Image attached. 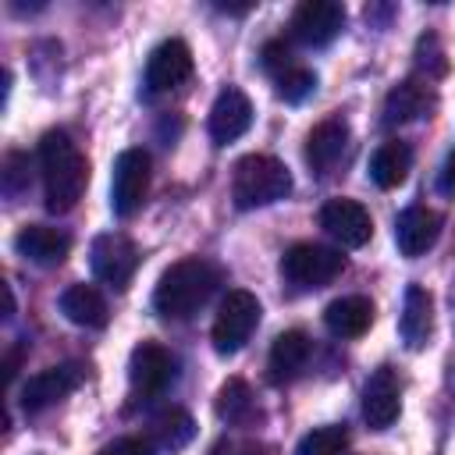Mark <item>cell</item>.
<instances>
[{
	"label": "cell",
	"mask_w": 455,
	"mask_h": 455,
	"mask_svg": "<svg viewBox=\"0 0 455 455\" xmlns=\"http://www.w3.org/2000/svg\"><path fill=\"white\" fill-rule=\"evenodd\" d=\"M192 75V50L181 39H164L146 60V89L171 92Z\"/></svg>",
	"instance_id": "cell-13"
},
{
	"label": "cell",
	"mask_w": 455,
	"mask_h": 455,
	"mask_svg": "<svg viewBox=\"0 0 455 455\" xmlns=\"http://www.w3.org/2000/svg\"><path fill=\"white\" fill-rule=\"evenodd\" d=\"M291 192V171L267 153H249L235 164L231 174V199L238 210H256L284 199Z\"/></svg>",
	"instance_id": "cell-3"
},
{
	"label": "cell",
	"mask_w": 455,
	"mask_h": 455,
	"mask_svg": "<svg viewBox=\"0 0 455 455\" xmlns=\"http://www.w3.org/2000/svg\"><path fill=\"white\" fill-rule=\"evenodd\" d=\"M25 156L21 153H11L7 156V171H4V192L7 196H18V192H25L28 188V181H25Z\"/></svg>",
	"instance_id": "cell-29"
},
{
	"label": "cell",
	"mask_w": 455,
	"mask_h": 455,
	"mask_svg": "<svg viewBox=\"0 0 455 455\" xmlns=\"http://www.w3.org/2000/svg\"><path fill=\"white\" fill-rule=\"evenodd\" d=\"M345 28V7L334 0H302L291 14V39L302 46H327Z\"/></svg>",
	"instance_id": "cell-10"
},
{
	"label": "cell",
	"mask_w": 455,
	"mask_h": 455,
	"mask_svg": "<svg viewBox=\"0 0 455 455\" xmlns=\"http://www.w3.org/2000/svg\"><path fill=\"white\" fill-rule=\"evenodd\" d=\"M149 192V153L132 146V149H121L117 160H114V171H110V210L114 217L128 220L142 199Z\"/></svg>",
	"instance_id": "cell-5"
},
{
	"label": "cell",
	"mask_w": 455,
	"mask_h": 455,
	"mask_svg": "<svg viewBox=\"0 0 455 455\" xmlns=\"http://www.w3.org/2000/svg\"><path fill=\"white\" fill-rule=\"evenodd\" d=\"M398 331H402V341L409 348H423L430 341V331H434V295L423 284H409L405 288Z\"/></svg>",
	"instance_id": "cell-18"
},
{
	"label": "cell",
	"mask_w": 455,
	"mask_h": 455,
	"mask_svg": "<svg viewBox=\"0 0 455 455\" xmlns=\"http://www.w3.org/2000/svg\"><path fill=\"white\" fill-rule=\"evenodd\" d=\"M238 455H274V451H270L267 444H245V448H242Z\"/></svg>",
	"instance_id": "cell-32"
},
{
	"label": "cell",
	"mask_w": 455,
	"mask_h": 455,
	"mask_svg": "<svg viewBox=\"0 0 455 455\" xmlns=\"http://www.w3.org/2000/svg\"><path fill=\"white\" fill-rule=\"evenodd\" d=\"M178 373V363L174 355L156 345V341H142L132 348V359H128V380H132V391L142 395V398H156L171 387Z\"/></svg>",
	"instance_id": "cell-7"
},
{
	"label": "cell",
	"mask_w": 455,
	"mask_h": 455,
	"mask_svg": "<svg viewBox=\"0 0 455 455\" xmlns=\"http://www.w3.org/2000/svg\"><path fill=\"white\" fill-rule=\"evenodd\" d=\"M89 263H92V274L103 281V284H114V288H124L139 267V249L128 235L121 231H107V235H96L92 249H89Z\"/></svg>",
	"instance_id": "cell-8"
},
{
	"label": "cell",
	"mask_w": 455,
	"mask_h": 455,
	"mask_svg": "<svg viewBox=\"0 0 455 455\" xmlns=\"http://www.w3.org/2000/svg\"><path fill=\"white\" fill-rule=\"evenodd\" d=\"M18 359H21V345L7 352V363H4V380H7V384H11V380H14V373H18Z\"/></svg>",
	"instance_id": "cell-31"
},
{
	"label": "cell",
	"mask_w": 455,
	"mask_h": 455,
	"mask_svg": "<svg viewBox=\"0 0 455 455\" xmlns=\"http://www.w3.org/2000/svg\"><path fill=\"white\" fill-rule=\"evenodd\" d=\"M341 270H345V256L338 249H327V245H316V242H295L281 256L284 281H291L299 288H320V284L334 281Z\"/></svg>",
	"instance_id": "cell-6"
},
{
	"label": "cell",
	"mask_w": 455,
	"mask_h": 455,
	"mask_svg": "<svg viewBox=\"0 0 455 455\" xmlns=\"http://www.w3.org/2000/svg\"><path fill=\"white\" fill-rule=\"evenodd\" d=\"M313 89H316V71L299 68V64L277 78V96H281L284 103H302Z\"/></svg>",
	"instance_id": "cell-27"
},
{
	"label": "cell",
	"mask_w": 455,
	"mask_h": 455,
	"mask_svg": "<svg viewBox=\"0 0 455 455\" xmlns=\"http://www.w3.org/2000/svg\"><path fill=\"white\" fill-rule=\"evenodd\" d=\"M323 323L334 338H359L373 323V302L366 295H341V299L327 302Z\"/></svg>",
	"instance_id": "cell-19"
},
{
	"label": "cell",
	"mask_w": 455,
	"mask_h": 455,
	"mask_svg": "<svg viewBox=\"0 0 455 455\" xmlns=\"http://www.w3.org/2000/svg\"><path fill=\"white\" fill-rule=\"evenodd\" d=\"M430 107H434L430 85H423V82H416V78H405V82H398V85L384 96V124L416 121V117H423Z\"/></svg>",
	"instance_id": "cell-20"
},
{
	"label": "cell",
	"mask_w": 455,
	"mask_h": 455,
	"mask_svg": "<svg viewBox=\"0 0 455 455\" xmlns=\"http://www.w3.org/2000/svg\"><path fill=\"white\" fill-rule=\"evenodd\" d=\"M437 235H441V213H434L427 206H409L395 220V245L409 259L423 256L437 242Z\"/></svg>",
	"instance_id": "cell-15"
},
{
	"label": "cell",
	"mask_w": 455,
	"mask_h": 455,
	"mask_svg": "<svg viewBox=\"0 0 455 455\" xmlns=\"http://www.w3.org/2000/svg\"><path fill=\"white\" fill-rule=\"evenodd\" d=\"M153 434H156V441H160L164 448H171V451H174V448H181V444H188V441H192L196 423H192V416H188L185 409H171V412L156 416Z\"/></svg>",
	"instance_id": "cell-26"
},
{
	"label": "cell",
	"mask_w": 455,
	"mask_h": 455,
	"mask_svg": "<svg viewBox=\"0 0 455 455\" xmlns=\"http://www.w3.org/2000/svg\"><path fill=\"white\" fill-rule=\"evenodd\" d=\"M402 412V387L391 366H377L363 384V419L373 430H387Z\"/></svg>",
	"instance_id": "cell-12"
},
{
	"label": "cell",
	"mask_w": 455,
	"mask_h": 455,
	"mask_svg": "<svg viewBox=\"0 0 455 455\" xmlns=\"http://www.w3.org/2000/svg\"><path fill=\"white\" fill-rule=\"evenodd\" d=\"M82 373H85V370H82L78 363H60V366L39 370L36 377H28V380L21 384V395H18L21 409L32 416V412H43V409L57 405L60 398H68V395L82 384Z\"/></svg>",
	"instance_id": "cell-9"
},
{
	"label": "cell",
	"mask_w": 455,
	"mask_h": 455,
	"mask_svg": "<svg viewBox=\"0 0 455 455\" xmlns=\"http://www.w3.org/2000/svg\"><path fill=\"white\" fill-rule=\"evenodd\" d=\"M345 444H348V430H345L341 423H327V427L309 430V434L299 441L295 455H341Z\"/></svg>",
	"instance_id": "cell-25"
},
{
	"label": "cell",
	"mask_w": 455,
	"mask_h": 455,
	"mask_svg": "<svg viewBox=\"0 0 455 455\" xmlns=\"http://www.w3.org/2000/svg\"><path fill=\"white\" fill-rule=\"evenodd\" d=\"M100 455H153V444L142 441V437H117Z\"/></svg>",
	"instance_id": "cell-30"
},
{
	"label": "cell",
	"mask_w": 455,
	"mask_h": 455,
	"mask_svg": "<svg viewBox=\"0 0 455 455\" xmlns=\"http://www.w3.org/2000/svg\"><path fill=\"white\" fill-rule=\"evenodd\" d=\"M309 352H313V341L306 338V331H284V334H277L274 345H270V359H267L270 380L284 384V380L299 377L302 366H306V359H309Z\"/></svg>",
	"instance_id": "cell-21"
},
{
	"label": "cell",
	"mask_w": 455,
	"mask_h": 455,
	"mask_svg": "<svg viewBox=\"0 0 455 455\" xmlns=\"http://www.w3.org/2000/svg\"><path fill=\"white\" fill-rule=\"evenodd\" d=\"M409 171H412V149L402 139L380 142L373 149V156H370V178L380 188H398L409 178Z\"/></svg>",
	"instance_id": "cell-22"
},
{
	"label": "cell",
	"mask_w": 455,
	"mask_h": 455,
	"mask_svg": "<svg viewBox=\"0 0 455 455\" xmlns=\"http://www.w3.org/2000/svg\"><path fill=\"white\" fill-rule=\"evenodd\" d=\"M345 149H348V124L341 117L320 121L306 139V160L316 174H331L334 164L345 156Z\"/></svg>",
	"instance_id": "cell-16"
},
{
	"label": "cell",
	"mask_w": 455,
	"mask_h": 455,
	"mask_svg": "<svg viewBox=\"0 0 455 455\" xmlns=\"http://www.w3.org/2000/svg\"><path fill=\"white\" fill-rule=\"evenodd\" d=\"M259 313H263V306H259V299H256L252 291L231 288V291L224 295V302H220V309H217V320H213V331H210L213 348H217L220 355H235V352L249 341V334L256 331Z\"/></svg>",
	"instance_id": "cell-4"
},
{
	"label": "cell",
	"mask_w": 455,
	"mask_h": 455,
	"mask_svg": "<svg viewBox=\"0 0 455 455\" xmlns=\"http://www.w3.org/2000/svg\"><path fill=\"white\" fill-rule=\"evenodd\" d=\"M60 313L78 327H103L107 323V299L96 284H71L60 295Z\"/></svg>",
	"instance_id": "cell-23"
},
{
	"label": "cell",
	"mask_w": 455,
	"mask_h": 455,
	"mask_svg": "<svg viewBox=\"0 0 455 455\" xmlns=\"http://www.w3.org/2000/svg\"><path fill=\"white\" fill-rule=\"evenodd\" d=\"M249 124H252V103H249V96H245L242 89L228 85V89L213 100V107H210V121H206L210 139H213L217 146H228V142L242 139V135L249 132Z\"/></svg>",
	"instance_id": "cell-14"
},
{
	"label": "cell",
	"mask_w": 455,
	"mask_h": 455,
	"mask_svg": "<svg viewBox=\"0 0 455 455\" xmlns=\"http://www.w3.org/2000/svg\"><path fill=\"white\" fill-rule=\"evenodd\" d=\"M14 249L25 259L39 263V267H57L71 252V238L64 231H57V228H46V224H25L14 235Z\"/></svg>",
	"instance_id": "cell-17"
},
{
	"label": "cell",
	"mask_w": 455,
	"mask_h": 455,
	"mask_svg": "<svg viewBox=\"0 0 455 455\" xmlns=\"http://www.w3.org/2000/svg\"><path fill=\"white\" fill-rule=\"evenodd\" d=\"M320 228H323L334 242H341L345 249H359V245H366L370 235H373V220H370L366 206L355 203V199H345V196L323 203V210H320Z\"/></svg>",
	"instance_id": "cell-11"
},
{
	"label": "cell",
	"mask_w": 455,
	"mask_h": 455,
	"mask_svg": "<svg viewBox=\"0 0 455 455\" xmlns=\"http://www.w3.org/2000/svg\"><path fill=\"white\" fill-rule=\"evenodd\" d=\"M217 416L228 419V423H249L256 416V398L249 391L245 380L231 377L220 391H217Z\"/></svg>",
	"instance_id": "cell-24"
},
{
	"label": "cell",
	"mask_w": 455,
	"mask_h": 455,
	"mask_svg": "<svg viewBox=\"0 0 455 455\" xmlns=\"http://www.w3.org/2000/svg\"><path fill=\"white\" fill-rule=\"evenodd\" d=\"M259 68H263L267 75H274V82H277L284 71L295 68V60H291V46H288L284 39H270V43L259 50Z\"/></svg>",
	"instance_id": "cell-28"
},
{
	"label": "cell",
	"mask_w": 455,
	"mask_h": 455,
	"mask_svg": "<svg viewBox=\"0 0 455 455\" xmlns=\"http://www.w3.org/2000/svg\"><path fill=\"white\" fill-rule=\"evenodd\" d=\"M39 167H43V196L50 213H68L78 206L89 185V160L75 146V139L60 128L46 132L39 142Z\"/></svg>",
	"instance_id": "cell-1"
},
{
	"label": "cell",
	"mask_w": 455,
	"mask_h": 455,
	"mask_svg": "<svg viewBox=\"0 0 455 455\" xmlns=\"http://www.w3.org/2000/svg\"><path fill=\"white\" fill-rule=\"evenodd\" d=\"M217 284H220V270L210 259H203V256L178 259L160 274L156 291H153V309L160 316L185 320L213 295Z\"/></svg>",
	"instance_id": "cell-2"
}]
</instances>
